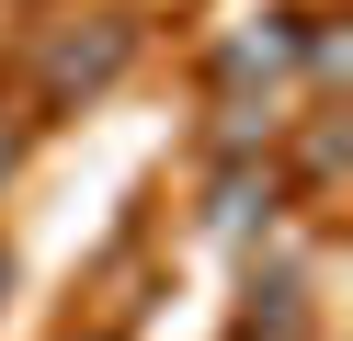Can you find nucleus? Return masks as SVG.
<instances>
[{"label": "nucleus", "mask_w": 353, "mask_h": 341, "mask_svg": "<svg viewBox=\"0 0 353 341\" xmlns=\"http://www.w3.org/2000/svg\"><path fill=\"white\" fill-rule=\"evenodd\" d=\"M125 57H137V23H125V12H92V34H57L46 45V91H57V103H69V91H103Z\"/></svg>", "instance_id": "f257e3e1"}, {"label": "nucleus", "mask_w": 353, "mask_h": 341, "mask_svg": "<svg viewBox=\"0 0 353 341\" xmlns=\"http://www.w3.org/2000/svg\"><path fill=\"white\" fill-rule=\"evenodd\" d=\"M251 216H274V171H228V182H216V227H251Z\"/></svg>", "instance_id": "f03ea898"}, {"label": "nucleus", "mask_w": 353, "mask_h": 341, "mask_svg": "<svg viewBox=\"0 0 353 341\" xmlns=\"http://www.w3.org/2000/svg\"><path fill=\"white\" fill-rule=\"evenodd\" d=\"M0 285H12V273H0Z\"/></svg>", "instance_id": "7ed1b4c3"}, {"label": "nucleus", "mask_w": 353, "mask_h": 341, "mask_svg": "<svg viewBox=\"0 0 353 341\" xmlns=\"http://www.w3.org/2000/svg\"><path fill=\"white\" fill-rule=\"evenodd\" d=\"M0 159H12V148H0Z\"/></svg>", "instance_id": "20e7f679"}]
</instances>
